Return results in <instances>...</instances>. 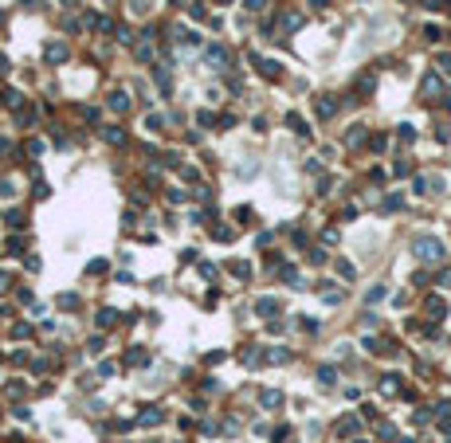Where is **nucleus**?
Returning a JSON list of instances; mask_svg holds the SVG:
<instances>
[{
  "label": "nucleus",
  "mask_w": 451,
  "mask_h": 443,
  "mask_svg": "<svg viewBox=\"0 0 451 443\" xmlns=\"http://www.w3.org/2000/svg\"><path fill=\"white\" fill-rule=\"evenodd\" d=\"M365 298H369V302H381V298H385V286H373V290H369Z\"/></svg>",
  "instance_id": "18"
},
{
  "label": "nucleus",
  "mask_w": 451,
  "mask_h": 443,
  "mask_svg": "<svg viewBox=\"0 0 451 443\" xmlns=\"http://www.w3.org/2000/svg\"><path fill=\"white\" fill-rule=\"evenodd\" d=\"M255 310H259V314H275V310H279V302H275V298H259V306H255Z\"/></svg>",
  "instance_id": "9"
},
{
  "label": "nucleus",
  "mask_w": 451,
  "mask_h": 443,
  "mask_svg": "<svg viewBox=\"0 0 451 443\" xmlns=\"http://www.w3.org/2000/svg\"><path fill=\"white\" fill-rule=\"evenodd\" d=\"M114 322H118V314H114V310H102V314H98V326H114Z\"/></svg>",
  "instance_id": "16"
},
{
  "label": "nucleus",
  "mask_w": 451,
  "mask_h": 443,
  "mask_svg": "<svg viewBox=\"0 0 451 443\" xmlns=\"http://www.w3.org/2000/svg\"><path fill=\"white\" fill-rule=\"evenodd\" d=\"M126 361H130V365H145V361H149V353H141V349H134V353H130Z\"/></svg>",
  "instance_id": "15"
},
{
  "label": "nucleus",
  "mask_w": 451,
  "mask_h": 443,
  "mask_svg": "<svg viewBox=\"0 0 451 443\" xmlns=\"http://www.w3.org/2000/svg\"><path fill=\"white\" fill-rule=\"evenodd\" d=\"M412 251H416V259H424V263H440V259H444V243L432 239V235H420V239L412 243Z\"/></svg>",
  "instance_id": "1"
},
{
  "label": "nucleus",
  "mask_w": 451,
  "mask_h": 443,
  "mask_svg": "<svg viewBox=\"0 0 451 443\" xmlns=\"http://www.w3.org/2000/svg\"><path fill=\"white\" fill-rule=\"evenodd\" d=\"M47 59H51V63H63V59H67V44H47Z\"/></svg>",
  "instance_id": "3"
},
{
  "label": "nucleus",
  "mask_w": 451,
  "mask_h": 443,
  "mask_svg": "<svg viewBox=\"0 0 451 443\" xmlns=\"http://www.w3.org/2000/svg\"><path fill=\"white\" fill-rule=\"evenodd\" d=\"M440 282H444V286H451V271H444V275H440Z\"/></svg>",
  "instance_id": "21"
},
{
  "label": "nucleus",
  "mask_w": 451,
  "mask_h": 443,
  "mask_svg": "<svg viewBox=\"0 0 451 443\" xmlns=\"http://www.w3.org/2000/svg\"><path fill=\"white\" fill-rule=\"evenodd\" d=\"M208 63H216V71H224L227 51H224V47H208Z\"/></svg>",
  "instance_id": "2"
},
{
  "label": "nucleus",
  "mask_w": 451,
  "mask_h": 443,
  "mask_svg": "<svg viewBox=\"0 0 451 443\" xmlns=\"http://www.w3.org/2000/svg\"><path fill=\"white\" fill-rule=\"evenodd\" d=\"M126 106H130V98H126V90H114V94H110V110H118V114H122Z\"/></svg>",
  "instance_id": "4"
},
{
  "label": "nucleus",
  "mask_w": 451,
  "mask_h": 443,
  "mask_svg": "<svg viewBox=\"0 0 451 443\" xmlns=\"http://www.w3.org/2000/svg\"><path fill=\"white\" fill-rule=\"evenodd\" d=\"M334 377H338V373H334L330 365H322V369H318V381H322V385H334Z\"/></svg>",
  "instance_id": "13"
},
{
  "label": "nucleus",
  "mask_w": 451,
  "mask_h": 443,
  "mask_svg": "<svg viewBox=\"0 0 451 443\" xmlns=\"http://www.w3.org/2000/svg\"><path fill=\"white\" fill-rule=\"evenodd\" d=\"M59 306H63V310H75V306H79V294H59Z\"/></svg>",
  "instance_id": "12"
},
{
  "label": "nucleus",
  "mask_w": 451,
  "mask_h": 443,
  "mask_svg": "<svg viewBox=\"0 0 451 443\" xmlns=\"http://www.w3.org/2000/svg\"><path fill=\"white\" fill-rule=\"evenodd\" d=\"M263 4H267V0H247V8H251V12H259Z\"/></svg>",
  "instance_id": "20"
},
{
  "label": "nucleus",
  "mask_w": 451,
  "mask_h": 443,
  "mask_svg": "<svg viewBox=\"0 0 451 443\" xmlns=\"http://www.w3.org/2000/svg\"><path fill=\"white\" fill-rule=\"evenodd\" d=\"M396 381H400V377H385V381H381V392L396 396V392H400V385H396Z\"/></svg>",
  "instance_id": "10"
},
{
  "label": "nucleus",
  "mask_w": 451,
  "mask_h": 443,
  "mask_svg": "<svg viewBox=\"0 0 451 443\" xmlns=\"http://www.w3.org/2000/svg\"><path fill=\"white\" fill-rule=\"evenodd\" d=\"M20 4H24V8H40V0H20Z\"/></svg>",
  "instance_id": "22"
},
{
  "label": "nucleus",
  "mask_w": 451,
  "mask_h": 443,
  "mask_svg": "<svg viewBox=\"0 0 451 443\" xmlns=\"http://www.w3.org/2000/svg\"><path fill=\"white\" fill-rule=\"evenodd\" d=\"M263 404H267V408H279V404H282V396H279V392H271V388H267V392H263Z\"/></svg>",
  "instance_id": "14"
},
{
  "label": "nucleus",
  "mask_w": 451,
  "mask_h": 443,
  "mask_svg": "<svg viewBox=\"0 0 451 443\" xmlns=\"http://www.w3.org/2000/svg\"><path fill=\"white\" fill-rule=\"evenodd\" d=\"M137 420H141L145 428H153V424H161V412H157V408H145V412H141Z\"/></svg>",
  "instance_id": "5"
},
{
  "label": "nucleus",
  "mask_w": 451,
  "mask_h": 443,
  "mask_svg": "<svg viewBox=\"0 0 451 443\" xmlns=\"http://www.w3.org/2000/svg\"><path fill=\"white\" fill-rule=\"evenodd\" d=\"M334 110H338L334 98H318V114H322V118H334Z\"/></svg>",
  "instance_id": "6"
},
{
  "label": "nucleus",
  "mask_w": 451,
  "mask_h": 443,
  "mask_svg": "<svg viewBox=\"0 0 451 443\" xmlns=\"http://www.w3.org/2000/svg\"><path fill=\"white\" fill-rule=\"evenodd\" d=\"M106 141H118V145H122V141H126V133H122V130H106Z\"/></svg>",
  "instance_id": "19"
},
{
  "label": "nucleus",
  "mask_w": 451,
  "mask_h": 443,
  "mask_svg": "<svg viewBox=\"0 0 451 443\" xmlns=\"http://www.w3.org/2000/svg\"><path fill=\"white\" fill-rule=\"evenodd\" d=\"M63 4H75V0H63Z\"/></svg>",
  "instance_id": "24"
},
{
  "label": "nucleus",
  "mask_w": 451,
  "mask_h": 443,
  "mask_svg": "<svg viewBox=\"0 0 451 443\" xmlns=\"http://www.w3.org/2000/svg\"><path fill=\"white\" fill-rule=\"evenodd\" d=\"M231 275H239V278H247V275H251V267H247V263H231Z\"/></svg>",
  "instance_id": "17"
},
{
  "label": "nucleus",
  "mask_w": 451,
  "mask_h": 443,
  "mask_svg": "<svg viewBox=\"0 0 451 443\" xmlns=\"http://www.w3.org/2000/svg\"><path fill=\"white\" fill-rule=\"evenodd\" d=\"M428 314H436V318H444V314H448V306H444V298H428Z\"/></svg>",
  "instance_id": "7"
},
{
  "label": "nucleus",
  "mask_w": 451,
  "mask_h": 443,
  "mask_svg": "<svg viewBox=\"0 0 451 443\" xmlns=\"http://www.w3.org/2000/svg\"><path fill=\"white\" fill-rule=\"evenodd\" d=\"M4 286H8V278H4V275H0V290H4Z\"/></svg>",
  "instance_id": "23"
},
{
  "label": "nucleus",
  "mask_w": 451,
  "mask_h": 443,
  "mask_svg": "<svg viewBox=\"0 0 451 443\" xmlns=\"http://www.w3.org/2000/svg\"><path fill=\"white\" fill-rule=\"evenodd\" d=\"M286 126H290V130H294V133H306V122H302V118H298V114H286Z\"/></svg>",
  "instance_id": "8"
},
{
  "label": "nucleus",
  "mask_w": 451,
  "mask_h": 443,
  "mask_svg": "<svg viewBox=\"0 0 451 443\" xmlns=\"http://www.w3.org/2000/svg\"><path fill=\"white\" fill-rule=\"evenodd\" d=\"M338 432H341V436H353V432H357V420H353V416H345V420L338 424Z\"/></svg>",
  "instance_id": "11"
}]
</instances>
